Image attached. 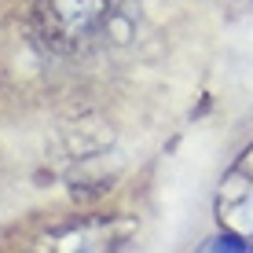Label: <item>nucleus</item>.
<instances>
[{
	"label": "nucleus",
	"mask_w": 253,
	"mask_h": 253,
	"mask_svg": "<svg viewBox=\"0 0 253 253\" xmlns=\"http://www.w3.org/2000/svg\"><path fill=\"white\" fill-rule=\"evenodd\" d=\"M118 11V0H37L41 33L55 48L74 51L99 37Z\"/></svg>",
	"instance_id": "1"
},
{
	"label": "nucleus",
	"mask_w": 253,
	"mask_h": 253,
	"mask_svg": "<svg viewBox=\"0 0 253 253\" xmlns=\"http://www.w3.org/2000/svg\"><path fill=\"white\" fill-rule=\"evenodd\" d=\"M216 216L228 231H239L253 242V147L239 154L216 191Z\"/></svg>",
	"instance_id": "2"
},
{
	"label": "nucleus",
	"mask_w": 253,
	"mask_h": 253,
	"mask_svg": "<svg viewBox=\"0 0 253 253\" xmlns=\"http://www.w3.org/2000/svg\"><path fill=\"white\" fill-rule=\"evenodd\" d=\"M132 239V224L125 220H81V224H70V228H59L44 235L41 246L48 250H118Z\"/></svg>",
	"instance_id": "3"
},
{
	"label": "nucleus",
	"mask_w": 253,
	"mask_h": 253,
	"mask_svg": "<svg viewBox=\"0 0 253 253\" xmlns=\"http://www.w3.org/2000/svg\"><path fill=\"white\" fill-rule=\"evenodd\" d=\"M202 250H239V253H250V250H253V242H250V239H242L239 231H228V228H224V235L209 239Z\"/></svg>",
	"instance_id": "4"
}]
</instances>
